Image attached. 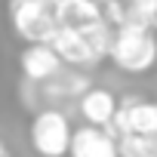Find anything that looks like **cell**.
Returning a JSON list of instances; mask_svg holds the SVG:
<instances>
[{
	"mask_svg": "<svg viewBox=\"0 0 157 157\" xmlns=\"http://www.w3.org/2000/svg\"><path fill=\"white\" fill-rule=\"evenodd\" d=\"M10 19H13L16 34L22 40H28V46L49 43L56 37V31H59L52 0H13L10 3Z\"/></svg>",
	"mask_w": 157,
	"mask_h": 157,
	"instance_id": "6da1fadb",
	"label": "cell"
},
{
	"mask_svg": "<svg viewBox=\"0 0 157 157\" xmlns=\"http://www.w3.org/2000/svg\"><path fill=\"white\" fill-rule=\"evenodd\" d=\"M120 71L126 74H145L157 62V40L148 31H132V28H117L114 31V46L108 56Z\"/></svg>",
	"mask_w": 157,
	"mask_h": 157,
	"instance_id": "7a4b0ae2",
	"label": "cell"
},
{
	"mask_svg": "<svg viewBox=\"0 0 157 157\" xmlns=\"http://www.w3.org/2000/svg\"><path fill=\"white\" fill-rule=\"evenodd\" d=\"M71 123L62 111L46 108L31 120V148L40 157H65L71 148Z\"/></svg>",
	"mask_w": 157,
	"mask_h": 157,
	"instance_id": "3957f363",
	"label": "cell"
},
{
	"mask_svg": "<svg viewBox=\"0 0 157 157\" xmlns=\"http://www.w3.org/2000/svg\"><path fill=\"white\" fill-rule=\"evenodd\" d=\"M46 46L59 56V62H68V65H77V68H86V65H96V62H99L77 28H59L56 37H52Z\"/></svg>",
	"mask_w": 157,
	"mask_h": 157,
	"instance_id": "277c9868",
	"label": "cell"
},
{
	"mask_svg": "<svg viewBox=\"0 0 157 157\" xmlns=\"http://www.w3.org/2000/svg\"><path fill=\"white\" fill-rule=\"evenodd\" d=\"M68 157H117V142L96 126H80L71 132Z\"/></svg>",
	"mask_w": 157,
	"mask_h": 157,
	"instance_id": "5b68a950",
	"label": "cell"
},
{
	"mask_svg": "<svg viewBox=\"0 0 157 157\" xmlns=\"http://www.w3.org/2000/svg\"><path fill=\"white\" fill-rule=\"evenodd\" d=\"M19 65H22V74L28 77V80H34V83H46L49 77H56V74L62 71L59 56H56L46 43H37V46L22 49Z\"/></svg>",
	"mask_w": 157,
	"mask_h": 157,
	"instance_id": "8992f818",
	"label": "cell"
},
{
	"mask_svg": "<svg viewBox=\"0 0 157 157\" xmlns=\"http://www.w3.org/2000/svg\"><path fill=\"white\" fill-rule=\"evenodd\" d=\"M114 111H117V96H114L111 90H105V86H90V90L80 96V114H83V117L90 120V126H96V129H105V126L111 123Z\"/></svg>",
	"mask_w": 157,
	"mask_h": 157,
	"instance_id": "52a82bcc",
	"label": "cell"
},
{
	"mask_svg": "<svg viewBox=\"0 0 157 157\" xmlns=\"http://www.w3.org/2000/svg\"><path fill=\"white\" fill-rule=\"evenodd\" d=\"M56 3V19L59 28H86L102 19V6L93 0H52Z\"/></svg>",
	"mask_w": 157,
	"mask_h": 157,
	"instance_id": "ba28073f",
	"label": "cell"
},
{
	"mask_svg": "<svg viewBox=\"0 0 157 157\" xmlns=\"http://www.w3.org/2000/svg\"><path fill=\"white\" fill-rule=\"evenodd\" d=\"M86 90H90V80L83 74H65V71H59L56 77L46 80V96H56V99H80Z\"/></svg>",
	"mask_w": 157,
	"mask_h": 157,
	"instance_id": "9c48e42d",
	"label": "cell"
},
{
	"mask_svg": "<svg viewBox=\"0 0 157 157\" xmlns=\"http://www.w3.org/2000/svg\"><path fill=\"white\" fill-rule=\"evenodd\" d=\"M80 34H83V40H86V46L93 49V56H96V59L111 56V46H114V28H111L105 19H99V22H93V25L80 28Z\"/></svg>",
	"mask_w": 157,
	"mask_h": 157,
	"instance_id": "30bf717a",
	"label": "cell"
},
{
	"mask_svg": "<svg viewBox=\"0 0 157 157\" xmlns=\"http://www.w3.org/2000/svg\"><path fill=\"white\" fill-rule=\"evenodd\" d=\"M117 157H151V145L145 136H123L117 139Z\"/></svg>",
	"mask_w": 157,
	"mask_h": 157,
	"instance_id": "8fae6325",
	"label": "cell"
},
{
	"mask_svg": "<svg viewBox=\"0 0 157 157\" xmlns=\"http://www.w3.org/2000/svg\"><path fill=\"white\" fill-rule=\"evenodd\" d=\"M102 19L117 31V28H123V22H126V3H117V0H108V3L102 6Z\"/></svg>",
	"mask_w": 157,
	"mask_h": 157,
	"instance_id": "7c38bea8",
	"label": "cell"
},
{
	"mask_svg": "<svg viewBox=\"0 0 157 157\" xmlns=\"http://www.w3.org/2000/svg\"><path fill=\"white\" fill-rule=\"evenodd\" d=\"M148 145H151V157H157V132L148 136Z\"/></svg>",
	"mask_w": 157,
	"mask_h": 157,
	"instance_id": "4fadbf2b",
	"label": "cell"
},
{
	"mask_svg": "<svg viewBox=\"0 0 157 157\" xmlns=\"http://www.w3.org/2000/svg\"><path fill=\"white\" fill-rule=\"evenodd\" d=\"M0 157H10V148H6L3 142H0Z\"/></svg>",
	"mask_w": 157,
	"mask_h": 157,
	"instance_id": "5bb4252c",
	"label": "cell"
}]
</instances>
